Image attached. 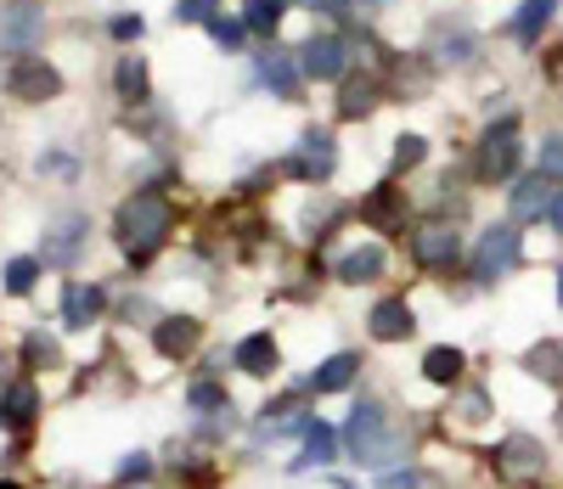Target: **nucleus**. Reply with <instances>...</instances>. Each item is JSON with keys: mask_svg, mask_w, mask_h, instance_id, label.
<instances>
[{"mask_svg": "<svg viewBox=\"0 0 563 489\" xmlns=\"http://www.w3.org/2000/svg\"><path fill=\"white\" fill-rule=\"evenodd\" d=\"M169 225H175V209H169V198H164L158 186L135 191V198L119 209V220H113L119 248H124L130 259H153L164 242H169Z\"/></svg>", "mask_w": 563, "mask_h": 489, "instance_id": "1", "label": "nucleus"}, {"mask_svg": "<svg viewBox=\"0 0 563 489\" xmlns=\"http://www.w3.org/2000/svg\"><path fill=\"white\" fill-rule=\"evenodd\" d=\"M350 456H355V462H366V467H384V462L395 456L389 422H384V411L372 405V400H361V405H355V416H350Z\"/></svg>", "mask_w": 563, "mask_h": 489, "instance_id": "2", "label": "nucleus"}, {"mask_svg": "<svg viewBox=\"0 0 563 489\" xmlns=\"http://www.w3.org/2000/svg\"><path fill=\"white\" fill-rule=\"evenodd\" d=\"M512 265H519V225H512V220L485 225V236L474 242V276H479V281H496V276H507Z\"/></svg>", "mask_w": 563, "mask_h": 489, "instance_id": "3", "label": "nucleus"}, {"mask_svg": "<svg viewBox=\"0 0 563 489\" xmlns=\"http://www.w3.org/2000/svg\"><path fill=\"white\" fill-rule=\"evenodd\" d=\"M456 254H462V236H456V225L451 220H422L417 231H411V259L429 270V276H440V270H451L456 265Z\"/></svg>", "mask_w": 563, "mask_h": 489, "instance_id": "4", "label": "nucleus"}, {"mask_svg": "<svg viewBox=\"0 0 563 489\" xmlns=\"http://www.w3.org/2000/svg\"><path fill=\"white\" fill-rule=\"evenodd\" d=\"M474 169H479V180H490V186H496V180H512V169H519V124H512V119L490 124L485 141H479Z\"/></svg>", "mask_w": 563, "mask_h": 489, "instance_id": "5", "label": "nucleus"}, {"mask_svg": "<svg viewBox=\"0 0 563 489\" xmlns=\"http://www.w3.org/2000/svg\"><path fill=\"white\" fill-rule=\"evenodd\" d=\"M282 169H288L294 180H327V175L339 169V146H333V135H327V130H305Z\"/></svg>", "mask_w": 563, "mask_h": 489, "instance_id": "6", "label": "nucleus"}, {"mask_svg": "<svg viewBox=\"0 0 563 489\" xmlns=\"http://www.w3.org/2000/svg\"><path fill=\"white\" fill-rule=\"evenodd\" d=\"M7 90L18 96V102H52V96L63 90L57 68L52 63H40V57H18L12 74H7Z\"/></svg>", "mask_w": 563, "mask_h": 489, "instance_id": "7", "label": "nucleus"}, {"mask_svg": "<svg viewBox=\"0 0 563 489\" xmlns=\"http://www.w3.org/2000/svg\"><path fill=\"white\" fill-rule=\"evenodd\" d=\"M344 57H350V45H344L339 34H316V40L299 45V74H310V79H339V74H344Z\"/></svg>", "mask_w": 563, "mask_h": 489, "instance_id": "8", "label": "nucleus"}, {"mask_svg": "<svg viewBox=\"0 0 563 489\" xmlns=\"http://www.w3.org/2000/svg\"><path fill=\"white\" fill-rule=\"evenodd\" d=\"M361 220L378 225V231H406V191L395 180H384L378 191H366V198H361Z\"/></svg>", "mask_w": 563, "mask_h": 489, "instance_id": "9", "label": "nucleus"}, {"mask_svg": "<svg viewBox=\"0 0 563 489\" xmlns=\"http://www.w3.org/2000/svg\"><path fill=\"white\" fill-rule=\"evenodd\" d=\"M547 467V451L536 445V438H507V445H496V473L501 478H536Z\"/></svg>", "mask_w": 563, "mask_h": 489, "instance_id": "10", "label": "nucleus"}, {"mask_svg": "<svg viewBox=\"0 0 563 489\" xmlns=\"http://www.w3.org/2000/svg\"><path fill=\"white\" fill-rule=\"evenodd\" d=\"M45 29V12L34 7V0H12L7 18H0V45H12V52H23V45H34Z\"/></svg>", "mask_w": 563, "mask_h": 489, "instance_id": "11", "label": "nucleus"}, {"mask_svg": "<svg viewBox=\"0 0 563 489\" xmlns=\"http://www.w3.org/2000/svg\"><path fill=\"white\" fill-rule=\"evenodd\" d=\"M552 203H558V186H552V175H530V180H512V220H536V214H552Z\"/></svg>", "mask_w": 563, "mask_h": 489, "instance_id": "12", "label": "nucleus"}, {"mask_svg": "<svg viewBox=\"0 0 563 489\" xmlns=\"http://www.w3.org/2000/svg\"><path fill=\"white\" fill-rule=\"evenodd\" d=\"M372 337H378V344H400V337H411L417 332V315H411V304L406 299H384L378 310H372Z\"/></svg>", "mask_w": 563, "mask_h": 489, "instance_id": "13", "label": "nucleus"}, {"mask_svg": "<svg viewBox=\"0 0 563 489\" xmlns=\"http://www.w3.org/2000/svg\"><path fill=\"white\" fill-rule=\"evenodd\" d=\"M85 231H90V220H79V214H63L52 231H45V265H68V259L79 254Z\"/></svg>", "mask_w": 563, "mask_h": 489, "instance_id": "14", "label": "nucleus"}, {"mask_svg": "<svg viewBox=\"0 0 563 489\" xmlns=\"http://www.w3.org/2000/svg\"><path fill=\"white\" fill-rule=\"evenodd\" d=\"M558 18V0H525L519 12H512V23H507V34L519 40V45H541V34H547V23Z\"/></svg>", "mask_w": 563, "mask_h": 489, "instance_id": "15", "label": "nucleus"}, {"mask_svg": "<svg viewBox=\"0 0 563 489\" xmlns=\"http://www.w3.org/2000/svg\"><path fill=\"white\" fill-rule=\"evenodd\" d=\"M34 405H40V394L29 382H12L7 394H0V427L7 433H29V422H34Z\"/></svg>", "mask_w": 563, "mask_h": 489, "instance_id": "16", "label": "nucleus"}, {"mask_svg": "<svg viewBox=\"0 0 563 489\" xmlns=\"http://www.w3.org/2000/svg\"><path fill=\"white\" fill-rule=\"evenodd\" d=\"M378 276H384V248H378V242H361V248H350L339 259V281H350V287L378 281Z\"/></svg>", "mask_w": 563, "mask_h": 489, "instance_id": "17", "label": "nucleus"}, {"mask_svg": "<svg viewBox=\"0 0 563 489\" xmlns=\"http://www.w3.org/2000/svg\"><path fill=\"white\" fill-rule=\"evenodd\" d=\"M97 315H102V287L68 281V292H63V321H68V326H90Z\"/></svg>", "mask_w": 563, "mask_h": 489, "instance_id": "18", "label": "nucleus"}, {"mask_svg": "<svg viewBox=\"0 0 563 489\" xmlns=\"http://www.w3.org/2000/svg\"><path fill=\"white\" fill-rule=\"evenodd\" d=\"M153 344H158V355L180 360L186 349L198 344V321H192V315H169V321H158V332H153Z\"/></svg>", "mask_w": 563, "mask_h": 489, "instance_id": "19", "label": "nucleus"}, {"mask_svg": "<svg viewBox=\"0 0 563 489\" xmlns=\"http://www.w3.org/2000/svg\"><path fill=\"white\" fill-rule=\"evenodd\" d=\"M231 360H238L249 377H271V371H276V337H271V332H254V337H243V344H238V355H231Z\"/></svg>", "mask_w": 563, "mask_h": 489, "instance_id": "20", "label": "nucleus"}, {"mask_svg": "<svg viewBox=\"0 0 563 489\" xmlns=\"http://www.w3.org/2000/svg\"><path fill=\"white\" fill-rule=\"evenodd\" d=\"M355 371H361V355H333L327 366L310 371V388H316V394H339V388L355 382Z\"/></svg>", "mask_w": 563, "mask_h": 489, "instance_id": "21", "label": "nucleus"}, {"mask_svg": "<svg viewBox=\"0 0 563 489\" xmlns=\"http://www.w3.org/2000/svg\"><path fill=\"white\" fill-rule=\"evenodd\" d=\"M372 108H378V85L372 79H344V96H339V119H366Z\"/></svg>", "mask_w": 563, "mask_h": 489, "instance_id": "22", "label": "nucleus"}, {"mask_svg": "<svg viewBox=\"0 0 563 489\" xmlns=\"http://www.w3.org/2000/svg\"><path fill=\"white\" fill-rule=\"evenodd\" d=\"M333 456H339L333 427H327V422H310V427H305V456H299L294 467H321V462H333Z\"/></svg>", "mask_w": 563, "mask_h": 489, "instance_id": "23", "label": "nucleus"}, {"mask_svg": "<svg viewBox=\"0 0 563 489\" xmlns=\"http://www.w3.org/2000/svg\"><path fill=\"white\" fill-rule=\"evenodd\" d=\"M422 377H429V382H440V388H451L456 377H462V349H429V355H422Z\"/></svg>", "mask_w": 563, "mask_h": 489, "instance_id": "24", "label": "nucleus"}, {"mask_svg": "<svg viewBox=\"0 0 563 489\" xmlns=\"http://www.w3.org/2000/svg\"><path fill=\"white\" fill-rule=\"evenodd\" d=\"M260 79L276 85V96H299V68H294V57H282V52H271L260 63Z\"/></svg>", "mask_w": 563, "mask_h": 489, "instance_id": "25", "label": "nucleus"}, {"mask_svg": "<svg viewBox=\"0 0 563 489\" xmlns=\"http://www.w3.org/2000/svg\"><path fill=\"white\" fill-rule=\"evenodd\" d=\"M119 96H124V102H147V63H141V57L119 63Z\"/></svg>", "mask_w": 563, "mask_h": 489, "instance_id": "26", "label": "nucleus"}, {"mask_svg": "<svg viewBox=\"0 0 563 489\" xmlns=\"http://www.w3.org/2000/svg\"><path fill=\"white\" fill-rule=\"evenodd\" d=\"M282 12H288V0H249V12H243V23H249L254 34H276Z\"/></svg>", "mask_w": 563, "mask_h": 489, "instance_id": "27", "label": "nucleus"}, {"mask_svg": "<svg viewBox=\"0 0 563 489\" xmlns=\"http://www.w3.org/2000/svg\"><path fill=\"white\" fill-rule=\"evenodd\" d=\"M530 371L547 377V382H563V344H541V349H530Z\"/></svg>", "mask_w": 563, "mask_h": 489, "instance_id": "28", "label": "nucleus"}, {"mask_svg": "<svg viewBox=\"0 0 563 489\" xmlns=\"http://www.w3.org/2000/svg\"><path fill=\"white\" fill-rule=\"evenodd\" d=\"M23 355H29V366H57L63 360V344H57V337H45V332H34L29 344H23Z\"/></svg>", "mask_w": 563, "mask_h": 489, "instance_id": "29", "label": "nucleus"}, {"mask_svg": "<svg viewBox=\"0 0 563 489\" xmlns=\"http://www.w3.org/2000/svg\"><path fill=\"white\" fill-rule=\"evenodd\" d=\"M34 281H40V259H12L7 265V292H18V299H23Z\"/></svg>", "mask_w": 563, "mask_h": 489, "instance_id": "30", "label": "nucleus"}, {"mask_svg": "<svg viewBox=\"0 0 563 489\" xmlns=\"http://www.w3.org/2000/svg\"><path fill=\"white\" fill-rule=\"evenodd\" d=\"M209 34L225 45V52H243V34H249V23H238V18H209Z\"/></svg>", "mask_w": 563, "mask_h": 489, "instance_id": "31", "label": "nucleus"}, {"mask_svg": "<svg viewBox=\"0 0 563 489\" xmlns=\"http://www.w3.org/2000/svg\"><path fill=\"white\" fill-rule=\"evenodd\" d=\"M541 175H552V180H563V130L541 141Z\"/></svg>", "mask_w": 563, "mask_h": 489, "instance_id": "32", "label": "nucleus"}, {"mask_svg": "<svg viewBox=\"0 0 563 489\" xmlns=\"http://www.w3.org/2000/svg\"><path fill=\"white\" fill-rule=\"evenodd\" d=\"M422 153H429V141H422V135H400V141H395V169L422 164Z\"/></svg>", "mask_w": 563, "mask_h": 489, "instance_id": "33", "label": "nucleus"}, {"mask_svg": "<svg viewBox=\"0 0 563 489\" xmlns=\"http://www.w3.org/2000/svg\"><path fill=\"white\" fill-rule=\"evenodd\" d=\"M192 405L209 416V411H220V405H231V400H225V388H220V382H192Z\"/></svg>", "mask_w": 563, "mask_h": 489, "instance_id": "34", "label": "nucleus"}, {"mask_svg": "<svg viewBox=\"0 0 563 489\" xmlns=\"http://www.w3.org/2000/svg\"><path fill=\"white\" fill-rule=\"evenodd\" d=\"M175 18H180V23H209V18H214V0H180Z\"/></svg>", "mask_w": 563, "mask_h": 489, "instance_id": "35", "label": "nucleus"}, {"mask_svg": "<svg viewBox=\"0 0 563 489\" xmlns=\"http://www.w3.org/2000/svg\"><path fill=\"white\" fill-rule=\"evenodd\" d=\"M456 416H462V422H485V388H467L462 405H456Z\"/></svg>", "mask_w": 563, "mask_h": 489, "instance_id": "36", "label": "nucleus"}, {"mask_svg": "<svg viewBox=\"0 0 563 489\" xmlns=\"http://www.w3.org/2000/svg\"><path fill=\"white\" fill-rule=\"evenodd\" d=\"M384 489H429L422 473H400V478H384Z\"/></svg>", "mask_w": 563, "mask_h": 489, "instance_id": "37", "label": "nucleus"}, {"mask_svg": "<svg viewBox=\"0 0 563 489\" xmlns=\"http://www.w3.org/2000/svg\"><path fill=\"white\" fill-rule=\"evenodd\" d=\"M113 40H141V18H113Z\"/></svg>", "mask_w": 563, "mask_h": 489, "instance_id": "38", "label": "nucleus"}, {"mask_svg": "<svg viewBox=\"0 0 563 489\" xmlns=\"http://www.w3.org/2000/svg\"><path fill=\"white\" fill-rule=\"evenodd\" d=\"M305 7H316V12H327V18H344L350 0H305Z\"/></svg>", "mask_w": 563, "mask_h": 489, "instance_id": "39", "label": "nucleus"}, {"mask_svg": "<svg viewBox=\"0 0 563 489\" xmlns=\"http://www.w3.org/2000/svg\"><path fill=\"white\" fill-rule=\"evenodd\" d=\"M547 74H552V79H558V90H563V52H558V57L547 63Z\"/></svg>", "mask_w": 563, "mask_h": 489, "instance_id": "40", "label": "nucleus"}, {"mask_svg": "<svg viewBox=\"0 0 563 489\" xmlns=\"http://www.w3.org/2000/svg\"><path fill=\"white\" fill-rule=\"evenodd\" d=\"M552 231H558V236H563V198H558V203H552Z\"/></svg>", "mask_w": 563, "mask_h": 489, "instance_id": "41", "label": "nucleus"}, {"mask_svg": "<svg viewBox=\"0 0 563 489\" xmlns=\"http://www.w3.org/2000/svg\"><path fill=\"white\" fill-rule=\"evenodd\" d=\"M558 304H563V270H558Z\"/></svg>", "mask_w": 563, "mask_h": 489, "instance_id": "42", "label": "nucleus"}]
</instances>
